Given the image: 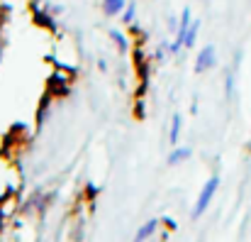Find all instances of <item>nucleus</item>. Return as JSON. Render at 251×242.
<instances>
[{
    "label": "nucleus",
    "instance_id": "nucleus-8",
    "mask_svg": "<svg viewBox=\"0 0 251 242\" xmlns=\"http://www.w3.org/2000/svg\"><path fill=\"white\" fill-rule=\"evenodd\" d=\"M198 32H200V20H193L190 27H188V34H185V49H193V47H195Z\"/></svg>",
    "mask_w": 251,
    "mask_h": 242
},
{
    "label": "nucleus",
    "instance_id": "nucleus-5",
    "mask_svg": "<svg viewBox=\"0 0 251 242\" xmlns=\"http://www.w3.org/2000/svg\"><path fill=\"white\" fill-rule=\"evenodd\" d=\"M100 7H102V12H105L107 17H120L122 10L127 7V0H102Z\"/></svg>",
    "mask_w": 251,
    "mask_h": 242
},
{
    "label": "nucleus",
    "instance_id": "nucleus-3",
    "mask_svg": "<svg viewBox=\"0 0 251 242\" xmlns=\"http://www.w3.org/2000/svg\"><path fill=\"white\" fill-rule=\"evenodd\" d=\"M217 64V52H215V47L212 44H205L200 52H198V57H195V74H205V71H210L212 66Z\"/></svg>",
    "mask_w": 251,
    "mask_h": 242
},
{
    "label": "nucleus",
    "instance_id": "nucleus-11",
    "mask_svg": "<svg viewBox=\"0 0 251 242\" xmlns=\"http://www.w3.org/2000/svg\"><path fill=\"white\" fill-rule=\"evenodd\" d=\"M110 37L115 39V44L120 47V52H127V37H125L122 32H117V30H110Z\"/></svg>",
    "mask_w": 251,
    "mask_h": 242
},
{
    "label": "nucleus",
    "instance_id": "nucleus-7",
    "mask_svg": "<svg viewBox=\"0 0 251 242\" xmlns=\"http://www.w3.org/2000/svg\"><path fill=\"white\" fill-rule=\"evenodd\" d=\"M180 127H183V118L176 113L173 118H171V130H168V145L171 147H176L178 145V137H180Z\"/></svg>",
    "mask_w": 251,
    "mask_h": 242
},
{
    "label": "nucleus",
    "instance_id": "nucleus-4",
    "mask_svg": "<svg viewBox=\"0 0 251 242\" xmlns=\"http://www.w3.org/2000/svg\"><path fill=\"white\" fill-rule=\"evenodd\" d=\"M190 154H193V150H190V147H180V145H176V147L171 150V154L166 157V164H168V166L183 164V161L190 159Z\"/></svg>",
    "mask_w": 251,
    "mask_h": 242
},
{
    "label": "nucleus",
    "instance_id": "nucleus-6",
    "mask_svg": "<svg viewBox=\"0 0 251 242\" xmlns=\"http://www.w3.org/2000/svg\"><path fill=\"white\" fill-rule=\"evenodd\" d=\"M156 228H159V220L156 218H151V220H147L139 230H137V235H134V242H147L154 233H156Z\"/></svg>",
    "mask_w": 251,
    "mask_h": 242
},
{
    "label": "nucleus",
    "instance_id": "nucleus-1",
    "mask_svg": "<svg viewBox=\"0 0 251 242\" xmlns=\"http://www.w3.org/2000/svg\"><path fill=\"white\" fill-rule=\"evenodd\" d=\"M217 188H220V176L215 174V176H210V179L205 181V186H202V191H200V196H198V201H195V208H193V213H190L193 220H198V218L210 208V203H212Z\"/></svg>",
    "mask_w": 251,
    "mask_h": 242
},
{
    "label": "nucleus",
    "instance_id": "nucleus-9",
    "mask_svg": "<svg viewBox=\"0 0 251 242\" xmlns=\"http://www.w3.org/2000/svg\"><path fill=\"white\" fill-rule=\"evenodd\" d=\"M225 98H227V100L234 98V71H232V69L225 74Z\"/></svg>",
    "mask_w": 251,
    "mask_h": 242
},
{
    "label": "nucleus",
    "instance_id": "nucleus-2",
    "mask_svg": "<svg viewBox=\"0 0 251 242\" xmlns=\"http://www.w3.org/2000/svg\"><path fill=\"white\" fill-rule=\"evenodd\" d=\"M190 22H193V12H190V7H183L180 20H178V30H176V39L168 44V52L171 54H178L180 49H185V34H188Z\"/></svg>",
    "mask_w": 251,
    "mask_h": 242
},
{
    "label": "nucleus",
    "instance_id": "nucleus-10",
    "mask_svg": "<svg viewBox=\"0 0 251 242\" xmlns=\"http://www.w3.org/2000/svg\"><path fill=\"white\" fill-rule=\"evenodd\" d=\"M134 15H137V5H134V2H127V7L122 10L120 20H122L125 25H132V22H134Z\"/></svg>",
    "mask_w": 251,
    "mask_h": 242
},
{
    "label": "nucleus",
    "instance_id": "nucleus-12",
    "mask_svg": "<svg viewBox=\"0 0 251 242\" xmlns=\"http://www.w3.org/2000/svg\"><path fill=\"white\" fill-rule=\"evenodd\" d=\"M205 2H210V0H205Z\"/></svg>",
    "mask_w": 251,
    "mask_h": 242
}]
</instances>
